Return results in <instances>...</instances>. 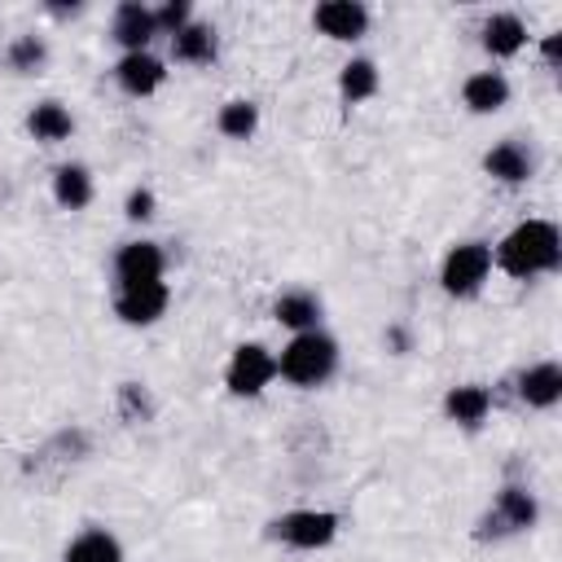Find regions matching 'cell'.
I'll list each match as a JSON object with an SVG mask.
<instances>
[{"label":"cell","mask_w":562,"mask_h":562,"mask_svg":"<svg viewBox=\"0 0 562 562\" xmlns=\"http://www.w3.org/2000/svg\"><path fill=\"white\" fill-rule=\"evenodd\" d=\"M487 272H492V246L487 241H461V246L448 250V259L439 268V281H443L448 294L470 299V294H479Z\"/></svg>","instance_id":"3957f363"},{"label":"cell","mask_w":562,"mask_h":562,"mask_svg":"<svg viewBox=\"0 0 562 562\" xmlns=\"http://www.w3.org/2000/svg\"><path fill=\"white\" fill-rule=\"evenodd\" d=\"M40 61H44V40H40V35H18V40L9 44V66H13L18 75H31Z\"/></svg>","instance_id":"cb8c5ba5"},{"label":"cell","mask_w":562,"mask_h":562,"mask_svg":"<svg viewBox=\"0 0 562 562\" xmlns=\"http://www.w3.org/2000/svg\"><path fill=\"white\" fill-rule=\"evenodd\" d=\"M110 35H114L127 53H145V44L158 35V26H154V9H145V4H136V0H123V4L114 9Z\"/></svg>","instance_id":"30bf717a"},{"label":"cell","mask_w":562,"mask_h":562,"mask_svg":"<svg viewBox=\"0 0 562 562\" xmlns=\"http://www.w3.org/2000/svg\"><path fill=\"white\" fill-rule=\"evenodd\" d=\"M189 22H193V9H189L184 0H167L162 9H154V26H158V35H180Z\"/></svg>","instance_id":"d4e9b609"},{"label":"cell","mask_w":562,"mask_h":562,"mask_svg":"<svg viewBox=\"0 0 562 562\" xmlns=\"http://www.w3.org/2000/svg\"><path fill=\"white\" fill-rule=\"evenodd\" d=\"M338 369V342L321 329H307V334H294L281 356H277V373L294 386H316L325 382L329 373Z\"/></svg>","instance_id":"7a4b0ae2"},{"label":"cell","mask_w":562,"mask_h":562,"mask_svg":"<svg viewBox=\"0 0 562 562\" xmlns=\"http://www.w3.org/2000/svg\"><path fill=\"white\" fill-rule=\"evenodd\" d=\"M544 61H549V66L562 61V35H549V40H544Z\"/></svg>","instance_id":"4316f807"},{"label":"cell","mask_w":562,"mask_h":562,"mask_svg":"<svg viewBox=\"0 0 562 562\" xmlns=\"http://www.w3.org/2000/svg\"><path fill=\"white\" fill-rule=\"evenodd\" d=\"M224 378H228V391H233V395H259V391L277 378V356H272L268 347H259V342H241V347L233 351Z\"/></svg>","instance_id":"5b68a950"},{"label":"cell","mask_w":562,"mask_h":562,"mask_svg":"<svg viewBox=\"0 0 562 562\" xmlns=\"http://www.w3.org/2000/svg\"><path fill=\"white\" fill-rule=\"evenodd\" d=\"M558 259H562V237H558V228L549 220H527L514 233H505L501 246H496V263L518 281L553 272Z\"/></svg>","instance_id":"6da1fadb"},{"label":"cell","mask_w":562,"mask_h":562,"mask_svg":"<svg viewBox=\"0 0 562 562\" xmlns=\"http://www.w3.org/2000/svg\"><path fill=\"white\" fill-rule=\"evenodd\" d=\"M272 312H277V321H281L285 329L307 334V329H316V321H321V299L307 294V290H285V294L272 303Z\"/></svg>","instance_id":"9a60e30c"},{"label":"cell","mask_w":562,"mask_h":562,"mask_svg":"<svg viewBox=\"0 0 562 562\" xmlns=\"http://www.w3.org/2000/svg\"><path fill=\"white\" fill-rule=\"evenodd\" d=\"M338 92H342L347 101L373 97V92H378V66H373L369 57H351V61L342 66V75H338Z\"/></svg>","instance_id":"7402d4cb"},{"label":"cell","mask_w":562,"mask_h":562,"mask_svg":"<svg viewBox=\"0 0 562 562\" xmlns=\"http://www.w3.org/2000/svg\"><path fill=\"white\" fill-rule=\"evenodd\" d=\"M255 127H259V110H255V101H228V105L220 110V132H224V136L246 140Z\"/></svg>","instance_id":"603a6c76"},{"label":"cell","mask_w":562,"mask_h":562,"mask_svg":"<svg viewBox=\"0 0 562 562\" xmlns=\"http://www.w3.org/2000/svg\"><path fill=\"white\" fill-rule=\"evenodd\" d=\"M527 44V26L514 18V13H492L483 22V48L492 57H514L518 48Z\"/></svg>","instance_id":"2e32d148"},{"label":"cell","mask_w":562,"mask_h":562,"mask_svg":"<svg viewBox=\"0 0 562 562\" xmlns=\"http://www.w3.org/2000/svg\"><path fill=\"white\" fill-rule=\"evenodd\" d=\"M487 408H492V395H487V386H474V382L452 386L448 400H443V413H448L457 426H479V422L487 417Z\"/></svg>","instance_id":"d6986e66"},{"label":"cell","mask_w":562,"mask_h":562,"mask_svg":"<svg viewBox=\"0 0 562 562\" xmlns=\"http://www.w3.org/2000/svg\"><path fill=\"white\" fill-rule=\"evenodd\" d=\"M483 171L496 176L501 184H522V180H531L536 162H531V149L522 140H501L483 154Z\"/></svg>","instance_id":"8fae6325"},{"label":"cell","mask_w":562,"mask_h":562,"mask_svg":"<svg viewBox=\"0 0 562 562\" xmlns=\"http://www.w3.org/2000/svg\"><path fill=\"white\" fill-rule=\"evenodd\" d=\"M66 562H123V549H119V540L110 531L88 527L66 544Z\"/></svg>","instance_id":"44dd1931"},{"label":"cell","mask_w":562,"mask_h":562,"mask_svg":"<svg viewBox=\"0 0 562 562\" xmlns=\"http://www.w3.org/2000/svg\"><path fill=\"white\" fill-rule=\"evenodd\" d=\"M272 536L294 549H325L338 536V518L325 509H290L272 522Z\"/></svg>","instance_id":"277c9868"},{"label":"cell","mask_w":562,"mask_h":562,"mask_svg":"<svg viewBox=\"0 0 562 562\" xmlns=\"http://www.w3.org/2000/svg\"><path fill=\"white\" fill-rule=\"evenodd\" d=\"M127 215L132 220H149L154 215V193L149 189H132L127 193Z\"/></svg>","instance_id":"484cf974"},{"label":"cell","mask_w":562,"mask_h":562,"mask_svg":"<svg viewBox=\"0 0 562 562\" xmlns=\"http://www.w3.org/2000/svg\"><path fill=\"white\" fill-rule=\"evenodd\" d=\"M518 395H522V404H531V408L558 404V395H562V369H558L553 360L531 364V369L518 378Z\"/></svg>","instance_id":"5bb4252c"},{"label":"cell","mask_w":562,"mask_h":562,"mask_svg":"<svg viewBox=\"0 0 562 562\" xmlns=\"http://www.w3.org/2000/svg\"><path fill=\"white\" fill-rule=\"evenodd\" d=\"M461 101H465L474 114H492V110H501V105L509 101V79H505L501 70H479V75L465 79Z\"/></svg>","instance_id":"4fadbf2b"},{"label":"cell","mask_w":562,"mask_h":562,"mask_svg":"<svg viewBox=\"0 0 562 562\" xmlns=\"http://www.w3.org/2000/svg\"><path fill=\"white\" fill-rule=\"evenodd\" d=\"M26 127H31L35 140L57 145V140H66V136L75 132V119H70V110H66L61 101H40V105L26 114Z\"/></svg>","instance_id":"ac0fdd59"},{"label":"cell","mask_w":562,"mask_h":562,"mask_svg":"<svg viewBox=\"0 0 562 562\" xmlns=\"http://www.w3.org/2000/svg\"><path fill=\"white\" fill-rule=\"evenodd\" d=\"M53 198H57V206H66V211L88 206V202H92V176H88V167H79V162L57 167V171H53Z\"/></svg>","instance_id":"ffe728a7"},{"label":"cell","mask_w":562,"mask_h":562,"mask_svg":"<svg viewBox=\"0 0 562 562\" xmlns=\"http://www.w3.org/2000/svg\"><path fill=\"white\" fill-rule=\"evenodd\" d=\"M312 22L329 40H360L364 26H369V9L356 4V0H325V4H316Z\"/></svg>","instance_id":"ba28073f"},{"label":"cell","mask_w":562,"mask_h":562,"mask_svg":"<svg viewBox=\"0 0 562 562\" xmlns=\"http://www.w3.org/2000/svg\"><path fill=\"white\" fill-rule=\"evenodd\" d=\"M167 307V285L162 281H132V285H119V299H114V312L127 321V325H154Z\"/></svg>","instance_id":"52a82bcc"},{"label":"cell","mask_w":562,"mask_h":562,"mask_svg":"<svg viewBox=\"0 0 562 562\" xmlns=\"http://www.w3.org/2000/svg\"><path fill=\"white\" fill-rule=\"evenodd\" d=\"M162 61L158 57H149V53H123L119 57V66H114V79H119V88L123 92H132V97H149L158 83H162Z\"/></svg>","instance_id":"7c38bea8"},{"label":"cell","mask_w":562,"mask_h":562,"mask_svg":"<svg viewBox=\"0 0 562 562\" xmlns=\"http://www.w3.org/2000/svg\"><path fill=\"white\" fill-rule=\"evenodd\" d=\"M536 496L527 487H501L492 509H487V531L492 536H518L527 527H536Z\"/></svg>","instance_id":"8992f818"},{"label":"cell","mask_w":562,"mask_h":562,"mask_svg":"<svg viewBox=\"0 0 562 562\" xmlns=\"http://www.w3.org/2000/svg\"><path fill=\"white\" fill-rule=\"evenodd\" d=\"M215 26H206V22H189L180 35H171V53H176V61H189V66H206V61H215Z\"/></svg>","instance_id":"e0dca14e"},{"label":"cell","mask_w":562,"mask_h":562,"mask_svg":"<svg viewBox=\"0 0 562 562\" xmlns=\"http://www.w3.org/2000/svg\"><path fill=\"white\" fill-rule=\"evenodd\" d=\"M114 277H119V285L162 281V250L154 241H123L114 255Z\"/></svg>","instance_id":"9c48e42d"}]
</instances>
